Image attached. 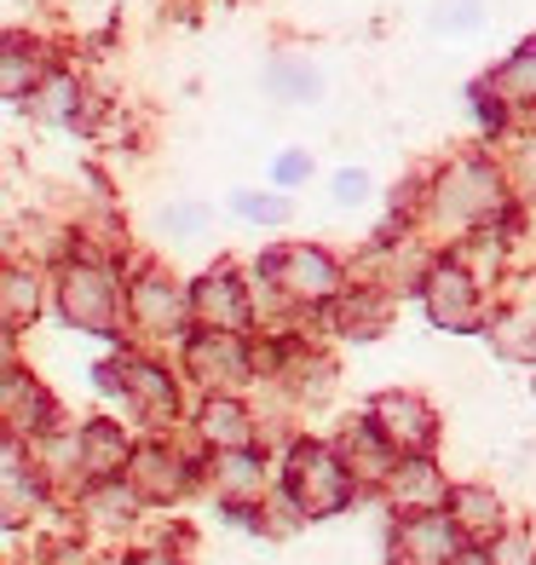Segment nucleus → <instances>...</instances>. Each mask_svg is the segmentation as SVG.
Segmentation results:
<instances>
[{
    "instance_id": "nucleus-1",
    "label": "nucleus",
    "mask_w": 536,
    "mask_h": 565,
    "mask_svg": "<svg viewBox=\"0 0 536 565\" xmlns=\"http://www.w3.org/2000/svg\"><path fill=\"white\" fill-rule=\"evenodd\" d=\"M294 491H300V502L312 513H329V508H341V497H346V473L323 450H300L294 456Z\"/></svg>"
},
{
    "instance_id": "nucleus-2",
    "label": "nucleus",
    "mask_w": 536,
    "mask_h": 565,
    "mask_svg": "<svg viewBox=\"0 0 536 565\" xmlns=\"http://www.w3.org/2000/svg\"><path fill=\"white\" fill-rule=\"evenodd\" d=\"M64 306H69V318H87L93 329H105V318H110V289H105L93 271H69Z\"/></svg>"
},
{
    "instance_id": "nucleus-3",
    "label": "nucleus",
    "mask_w": 536,
    "mask_h": 565,
    "mask_svg": "<svg viewBox=\"0 0 536 565\" xmlns=\"http://www.w3.org/2000/svg\"><path fill=\"white\" fill-rule=\"evenodd\" d=\"M375 416H380V427H387L393 439H404V445H427V439H432V422H427V409H421L416 398H380Z\"/></svg>"
},
{
    "instance_id": "nucleus-4",
    "label": "nucleus",
    "mask_w": 536,
    "mask_h": 565,
    "mask_svg": "<svg viewBox=\"0 0 536 565\" xmlns=\"http://www.w3.org/2000/svg\"><path fill=\"white\" fill-rule=\"evenodd\" d=\"M196 312L208 318V323H219V329H237L243 323V295H237V282L232 277H208L196 289Z\"/></svg>"
},
{
    "instance_id": "nucleus-5",
    "label": "nucleus",
    "mask_w": 536,
    "mask_h": 565,
    "mask_svg": "<svg viewBox=\"0 0 536 565\" xmlns=\"http://www.w3.org/2000/svg\"><path fill=\"white\" fill-rule=\"evenodd\" d=\"M283 271H289L283 282L294 295H329V289H335V266H329L323 254H300L294 248V254H283Z\"/></svg>"
},
{
    "instance_id": "nucleus-6",
    "label": "nucleus",
    "mask_w": 536,
    "mask_h": 565,
    "mask_svg": "<svg viewBox=\"0 0 536 565\" xmlns=\"http://www.w3.org/2000/svg\"><path fill=\"white\" fill-rule=\"evenodd\" d=\"M432 312H439L450 329H468V318H473V295H468L462 271H439V282H432Z\"/></svg>"
},
{
    "instance_id": "nucleus-7",
    "label": "nucleus",
    "mask_w": 536,
    "mask_h": 565,
    "mask_svg": "<svg viewBox=\"0 0 536 565\" xmlns=\"http://www.w3.org/2000/svg\"><path fill=\"white\" fill-rule=\"evenodd\" d=\"M404 548H410V559H404V565H444L450 525L444 520H416L410 531H404Z\"/></svg>"
},
{
    "instance_id": "nucleus-8",
    "label": "nucleus",
    "mask_w": 536,
    "mask_h": 565,
    "mask_svg": "<svg viewBox=\"0 0 536 565\" xmlns=\"http://www.w3.org/2000/svg\"><path fill=\"white\" fill-rule=\"evenodd\" d=\"M139 312H144V323L168 329L173 323V295L162 289V282H139Z\"/></svg>"
},
{
    "instance_id": "nucleus-9",
    "label": "nucleus",
    "mask_w": 536,
    "mask_h": 565,
    "mask_svg": "<svg viewBox=\"0 0 536 565\" xmlns=\"http://www.w3.org/2000/svg\"><path fill=\"white\" fill-rule=\"evenodd\" d=\"M502 93L507 98H536V53H519L502 75Z\"/></svg>"
},
{
    "instance_id": "nucleus-10",
    "label": "nucleus",
    "mask_w": 536,
    "mask_h": 565,
    "mask_svg": "<svg viewBox=\"0 0 536 565\" xmlns=\"http://www.w3.org/2000/svg\"><path fill=\"white\" fill-rule=\"evenodd\" d=\"M208 433H219L225 445H243V439H248L243 409H232V404H214V409H208Z\"/></svg>"
},
{
    "instance_id": "nucleus-11",
    "label": "nucleus",
    "mask_w": 536,
    "mask_h": 565,
    "mask_svg": "<svg viewBox=\"0 0 536 565\" xmlns=\"http://www.w3.org/2000/svg\"><path fill=\"white\" fill-rule=\"evenodd\" d=\"M87 456H93L98 473L116 468V433H110V427H93V433H87Z\"/></svg>"
},
{
    "instance_id": "nucleus-12",
    "label": "nucleus",
    "mask_w": 536,
    "mask_h": 565,
    "mask_svg": "<svg viewBox=\"0 0 536 565\" xmlns=\"http://www.w3.org/2000/svg\"><path fill=\"white\" fill-rule=\"evenodd\" d=\"M23 312H35V289H30V282H23V277L12 271V277H7V318L18 323Z\"/></svg>"
},
{
    "instance_id": "nucleus-13",
    "label": "nucleus",
    "mask_w": 536,
    "mask_h": 565,
    "mask_svg": "<svg viewBox=\"0 0 536 565\" xmlns=\"http://www.w3.org/2000/svg\"><path fill=\"white\" fill-rule=\"evenodd\" d=\"M243 214H260V220H283L289 209H283V202H271V196H243Z\"/></svg>"
},
{
    "instance_id": "nucleus-14",
    "label": "nucleus",
    "mask_w": 536,
    "mask_h": 565,
    "mask_svg": "<svg viewBox=\"0 0 536 565\" xmlns=\"http://www.w3.org/2000/svg\"><path fill=\"white\" fill-rule=\"evenodd\" d=\"M341 202H357V196H364V173H341Z\"/></svg>"
},
{
    "instance_id": "nucleus-15",
    "label": "nucleus",
    "mask_w": 536,
    "mask_h": 565,
    "mask_svg": "<svg viewBox=\"0 0 536 565\" xmlns=\"http://www.w3.org/2000/svg\"><path fill=\"white\" fill-rule=\"evenodd\" d=\"M455 565H491V559H479V554H468V559H455Z\"/></svg>"
},
{
    "instance_id": "nucleus-16",
    "label": "nucleus",
    "mask_w": 536,
    "mask_h": 565,
    "mask_svg": "<svg viewBox=\"0 0 536 565\" xmlns=\"http://www.w3.org/2000/svg\"><path fill=\"white\" fill-rule=\"evenodd\" d=\"M139 565H168V559H162V554H150V559H139Z\"/></svg>"
}]
</instances>
